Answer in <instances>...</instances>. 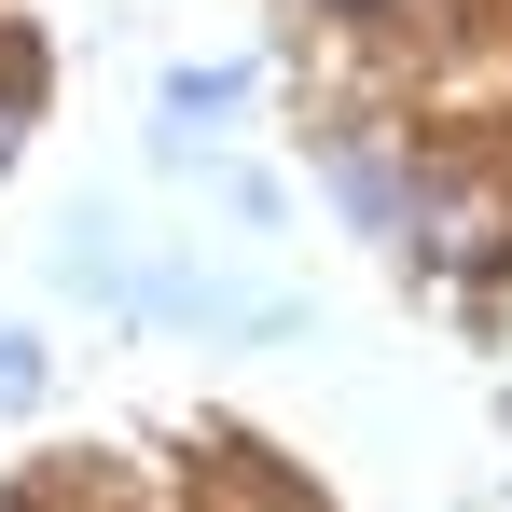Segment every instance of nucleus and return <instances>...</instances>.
Masks as SVG:
<instances>
[{"instance_id": "nucleus-1", "label": "nucleus", "mask_w": 512, "mask_h": 512, "mask_svg": "<svg viewBox=\"0 0 512 512\" xmlns=\"http://www.w3.org/2000/svg\"><path fill=\"white\" fill-rule=\"evenodd\" d=\"M236 97H250V70H180V84H167V153H194Z\"/></svg>"}, {"instance_id": "nucleus-2", "label": "nucleus", "mask_w": 512, "mask_h": 512, "mask_svg": "<svg viewBox=\"0 0 512 512\" xmlns=\"http://www.w3.org/2000/svg\"><path fill=\"white\" fill-rule=\"evenodd\" d=\"M346 208H360V222H374V236H388V222H402V180H388V153H346Z\"/></svg>"}]
</instances>
